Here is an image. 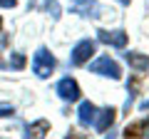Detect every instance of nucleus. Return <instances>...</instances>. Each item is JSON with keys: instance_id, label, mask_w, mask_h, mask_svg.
<instances>
[{"instance_id": "18", "label": "nucleus", "mask_w": 149, "mask_h": 139, "mask_svg": "<svg viewBox=\"0 0 149 139\" xmlns=\"http://www.w3.org/2000/svg\"><path fill=\"white\" fill-rule=\"evenodd\" d=\"M0 32H3V17H0Z\"/></svg>"}, {"instance_id": "8", "label": "nucleus", "mask_w": 149, "mask_h": 139, "mask_svg": "<svg viewBox=\"0 0 149 139\" xmlns=\"http://www.w3.org/2000/svg\"><path fill=\"white\" fill-rule=\"evenodd\" d=\"M95 117H97V107L92 104L90 99H85L80 104V109H77V119H80L82 127H90V124H95Z\"/></svg>"}, {"instance_id": "12", "label": "nucleus", "mask_w": 149, "mask_h": 139, "mask_svg": "<svg viewBox=\"0 0 149 139\" xmlns=\"http://www.w3.org/2000/svg\"><path fill=\"white\" fill-rule=\"evenodd\" d=\"M10 67L22 70V67H25V57H22L20 52H13V57H10Z\"/></svg>"}, {"instance_id": "11", "label": "nucleus", "mask_w": 149, "mask_h": 139, "mask_svg": "<svg viewBox=\"0 0 149 139\" xmlns=\"http://www.w3.org/2000/svg\"><path fill=\"white\" fill-rule=\"evenodd\" d=\"M127 134H132V137H149V122H142V124H134L132 129L127 127Z\"/></svg>"}, {"instance_id": "5", "label": "nucleus", "mask_w": 149, "mask_h": 139, "mask_svg": "<svg viewBox=\"0 0 149 139\" xmlns=\"http://www.w3.org/2000/svg\"><path fill=\"white\" fill-rule=\"evenodd\" d=\"M70 10L82 15V17H92V20L102 15V5L97 0H74L72 5H70Z\"/></svg>"}, {"instance_id": "3", "label": "nucleus", "mask_w": 149, "mask_h": 139, "mask_svg": "<svg viewBox=\"0 0 149 139\" xmlns=\"http://www.w3.org/2000/svg\"><path fill=\"white\" fill-rule=\"evenodd\" d=\"M95 50H97L95 40H90V38L80 40V42H77V45L72 47V52H70V62H72L74 67H80V65L90 62V57L95 55Z\"/></svg>"}, {"instance_id": "16", "label": "nucleus", "mask_w": 149, "mask_h": 139, "mask_svg": "<svg viewBox=\"0 0 149 139\" xmlns=\"http://www.w3.org/2000/svg\"><path fill=\"white\" fill-rule=\"evenodd\" d=\"M139 109H149V102H142V107Z\"/></svg>"}, {"instance_id": "1", "label": "nucleus", "mask_w": 149, "mask_h": 139, "mask_svg": "<svg viewBox=\"0 0 149 139\" xmlns=\"http://www.w3.org/2000/svg\"><path fill=\"white\" fill-rule=\"evenodd\" d=\"M55 65H57V60H55V55L50 52L47 47H37V52L32 55V72H35L40 80H47V77L52 75Z\"/></svg>"}, {"instance_id": "4", "label": "nucleus", "mask_w": 149, "mask_h": 139, "mask_svg": "<svg viewBox=\"0 0 149 139\" xmlns=\"http://www.w3.org/2000/svg\"><path fill=\"white\" fill-rule=\"evenodd\" d=\"M55 92H57V97L65 99V102H77L82 97V90H80V85H77L74 77H62V80L57 82V87H55Z\"/></svg>"}, {"instance_id": "15", "label": "nucleus", "mask_w": 149, "mask_h": 139, "mask_svg": "<svg viewBox=\"0 0 149 139\" xmlns=\"http://www.w3.org/2000/svg\"><path fill=\"white\" fill-rule=\"evenodd\" d=\"M17 5V0H0V8H8V10H10V8H15Z\"/></svg>"}, {"instance_id": "17", "label": "nucleus", "mask_w": 149, "mask_h": 139, "mask_svg": "<svg viewBox=\"0 0 149 139\" xmlns=\"http://www.w3.org/2000/svg\"><path fill=\"white\" fill-rule=\"evenodd\" d=\"M119 3H122V5H129V3H132V0H119Z\"/></svg>"}, {"instance_id": "6", "label": "nucleus", "mask_w": 149, "mask_h": 139, "mask_svg": "<svg viewBox=\"0 0 149 139\" xmlns=\"http://www.w3.org/2000/svg\"><path fill=\"white\" fill-rule=\"evenodd\" d=\"M97 40L104 45H112L117 50L127 47V32L124 30H97Z\"/></svg>"}, {"instance_id": "2", "label": "nucleus", "mask_w": 149, "mask_h": 139, "mask_svg": "<svg viewBox=\"0 0 149 139\" xmlns=\"http://www.w3.org/2000/svg\"><path fill=\"white\" fill-rule=\"evenodd\" d=\"M90 72L102 77H112V80H122V67L117 65V60H112L109 55H102L90 65Z\"/></svg>"}, {"instance_id": "9", "label": "nucleus", "mask_w": 149, "mask_h": 139, "mask_svg": "<svg viewBox=\"0 0 149 139\" xmlns=\"http://www.w3.org/2000/svg\"><path fill=\"white\" fill-rule=\"evenodd\" d=\"M124 60L129 62V67L134 72H144L149 67V55H142V52H124Z\"/></svg>"}, {"instance_id": "13", "label": "nucleus", "mask_w": 149, "mask_h": 139, "mask_svg": "<svg viewBox=\"0 0 149 139\" xmlns=\"http://www.w3.org/2000/svg\"><path fill=\"white\" fill-rule=\"evenodd\" d=\"M15 114V107L13 104H0V119L3 117H13Z\"/></svg>"}, {"instance_id": "7", "label": "nucleus", "mask_w": 149, "mask_h": 139, "mask_svg": "<svg viewBox=\"0 0 149 139\" xmlns=\"http://www.w3.org/2000/svg\"><path fill=\"white\" fill-rule=\"evenodd\" d=\"M114 117H117V109L114 107H104V109H97V117H95V129L104 134L107 129L114 124Z\"/></svg>"}, {"instance_id": "10", "label": "nucleus", "mask_w": 149, "mask_h": 139, "mask_svg": "<svg viewBox=\"0 0 149 139\" xmlns=\"http://www.w3.org/2000/svg\"><path fill=\"white\" fill-rule=\"evenodd\" d=\"M50 132V122L47 119H37V122L27 124L25 127V137H45Z\"/></svg>"}, {"instance_id": "14", "label": "nucleus", "mask_w": 149, "mask_h": 139, "mask_svg": "<svg viewBox=\"0 0 149 139\" xmlns=\"http://www.w3.org/2000/svg\"><path fill=\"white\" fill-rule=\"evenodd\" d=\"M45 8H47V10H52V17H55V20L60 17V13H57V3H55V0H52V3H47Z\"/></svg>"}]
</instances>
